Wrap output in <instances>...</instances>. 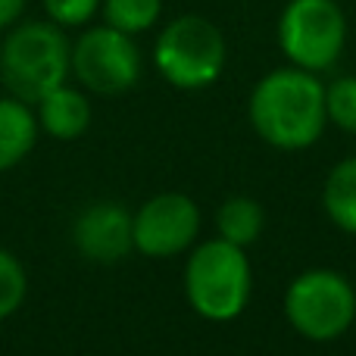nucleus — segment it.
<instances>
[{
	"label": "nucleus",
	"instance_id": "nucleus-1",
	"mask_svg": "<svg viewBox=\"0 0 356 356\" xmlns=\"http://www.w3.org/2000/svg\"><path fill=\"white\" fill-rule=\"evenodd\" d=\"M250 125L269 147L307 150L328 125L325 85L300 66L272 69L250 91Z\"/></svg>",
	"mask_w": 356,
	"mask_h": 356
},
{
	"label": "nucleus",
	"instance_id": "nucleus-2",
	"mask_svg": "<svg viewBox=\"0 0 356 356\" xmlns=\"http://www.w3.org/2000/svg\"><path fill=\"white\" fill-rule=\"evenodd\" d=\"M72 75V44L50 19L16 22L0 44V81L13 97L35 106Z\"/></svg>",
	"mask_w": 356,
	"mask_h": 356
},
{
	"label": "nucleus",
	"instance_id": "nucleus-3",
	"mask_svg": "<svg viewBox=\"0 0 356 356\" xmlns=\"http://www.w3.org/2000/svg\"><path fill=\"white\" fill-rule=\"evenodd\" d=\"M253 272L247 250L222 238H209L194 247L184 266V294L200 319L232 322L250 303Z\"/></svg>",
	"mask_w": 356,
	"mask_h": 356
},
{
	"label": "nucleus",
	"instance_id": "nucleus-4",
	"mask_svg": "<svg viewBox=\"0 0 356 356\" xmlns=\"http://www.w3.org/2000/svg\"><path fill=\"white\" fill-rule=\"evenodd\" d=\"M228 60V44L219 25L207 16L184 13L160 31L154 44V66L178 91L213 85Z\"/></svg>",
	"mask_w": 356,
	"mask_h": 356
},
{
	"label": "nucleus",
	"instance_id": "nucleus-5",
	"mask_svg": "<svg viewBox=\"0 0 356 356\" xmlns=\"http://www.w3.org/2000/svg\"><path fill=\"white\" fill-rule=\"evenodd\" d=\"M284 316L300 338L328 344L350 332L356 319V291L341 272L309 269L284 291Z\"/></svg>",
	"mask_w": 356,
	"mask_h": 356
},
{
	"label": "nucleus",
	"instance_id": "nucleus-6",
	"mask_svg": "<svg viewBox=\"0 0 356 356\" xmlns=\"http://www.w3.org/2000/svg\"><path fill=\"white\" fill-rule=\"evenodd\" d=\"M278 47L291 66L325 72L347 47V16L338 0H288L278 16Z\"/></svg>",
	"mask_w": 356,
	"mask_h": 356
},
{
	"label": "nucleus",
	"instance_id": "nucleus-7",
	"mask_svg": "<svg viewBox=\"0 0 356 356\" xmlns=\"http://www.w3.org/2000/svg\"><path fill=\"white\" fill-rule=\"evenodd\" d=\"M141 50L135 38L113 25H94L72 44V75L85 91L119 97L141 81Z\"/></svg>",
	"mask_w": 356,
	"mask_h": 356
},
{
	"label": "nucleus",
	"instance_id": "nucleus-8",
	"mask_svg": "<svg viewBox=\"0 0 356 356\" xmlns=\"http://www.w3.org/2000/svg\"><path fill=\"white\" fill-rule=\"evenodd\" d=\"M135 250L154 259H169L184 253L200 238V207L188 194L166 191L156 194L131 216Z\"/></svg>",
	"mask_w": 356,
	"mask_h": 356
},
{
	"label": "nucleus",
	"instance_id": "nucleus-9",
	"mask_svg": "<svg viewBox=\"0 0 356 356\" xmlns=\"http://www.w3.org/2000/svg\"><path fill=\"white\" fill-rule=\"evenodd\" d=\"M72 241L81 257L91 259V263H119L135 250L131 213L116 200L88 203L72 225Z\"/></svg>",
	"mask_w": 356,
	"mask_h": 356
},
{
	"label": "nucleus",
	"instance_id": "nucleus-10",
	"mask_svg": "<svg viewBox=\"0 0 356 356\" xmlns=\"http://www.w3.org/2000/svg\"><path fill=\"white\" fill-rule=\"evenodd\" d=\"M35 116H38L41 131H47L50 138H56V141H75L91 125V104H88L85 91L60 85L38 100Z\"/></svg>",
	"mask_w": 356,
	"mask_h": 356
},
{
	"label": "nucleus",
	"instance_id": "nucleus-11",
	"mask_svg": "<svg viewBox=\"0 0 356 356\" xmlns=\"http://www.w3.org/2000/svg\"><path fill=\"white\" fill-rule=\"evenodd\" d=\"M38 116L19 97H0V172L16 169L38 144Z\"/></svg>",
	"mask_w": 356,
	"mask_h": 356
},
{
	"label": "nucleus",
	"instance_id": "nucleus-12",
	"mask_svg": "<svg viewBox=\"0 0 356 356\" xmlns=\"http://www.w3.org/2000/svg\"><path fill=\"white\" fill-rule=\"evenodd\" d=\"M322 207L341 232L356 238V156H347L328 172L322 188Z\"/></svg>",
	"mask_w": 356,
	"mask_h": 356
},
{
	"label": "nucleus",
	"instance_id": "nucleus-13",
	"mask_svg": "<svg viewBox=\"0 0 356 356\" xmlns=\"http://www.w3.org/2000/svg\"><path fill=\"white\" fill-rule=\"evenodd\" d=\"M263 225H266V213L250 197H232V200H225L216 209V232H219V238L228 241V244L244 247V250L259 241Z\"/></svg>",
	"mask_w": 356,
	"mask_h": 356
},
{
	"label": "nucleus",
	"instance_id": "nucleus-14",
	"mask_svg": "<svg viewBox=\"0 0 356 356\" xmlns=\"http://www.w3.org/2000/svg\"><path fill=\"white\" fill-rule=\"evenodd\" d=\"M100 10H104L106 25H113V29L135 38V35H141V31H150L160 22L163 0H104Z\"/></svg>",
	"mask_w": 356,
	"mask_h": 356
},
{
	"label": "nucleus",
	"instance_id": "nucleus-15",
	"mask_svg": "<svg viewBox=\"0 0 356 356\" xmlns=\"http://www.w3.org/2000/svg\"><path fill=\"white\" fill-rule=\"evenodd\" d=\"M325 113L332 125L356 135V75H341L325 85Z\"/></svg>",
	"mask_w": 356,
	"mask_h": 356
},
{
	"label": "nucleus",
	"instance_id": "nucleus-16",
	"mask_svg": "<svg viewBox=\"0 0 356 356\" xmlns=\"http://www.w3.org/2000/svg\"><path fill=\"white\" fill-rule=\"evenodd\" d=\"M29 294V275L25 266L13 257L10 250L0 247V319H10Z\"/></svg>",
	"mask_w": 356,
	"mask_h": 356
},
{
	"label": "nucleus",
	"instance_id": "nucleus-17",
	"mask_svg": "<svg viewBox=\"0 0 356 356\" xmlns=\"http://www.w3.org/2000/svg\"><path fill=\"white\" fill-rule=\"evenodd\" d=\"M104 0H41L44 13L50 22H56L60 29H79L88 25L100 13Z\"/></svg>",
	"mask_w": 356,
	"mask_h": 356
},
{
	"label": "nucleus",
	"instance_id": "nucleus-18",
	"mask_svg": "<svg viewBox=\"0 0 356 356\" xmlns=\"http://www.w3.org/2000/svg\"><path fill=\"white\" fill-rule=\"evenodd\" d=\"M25 6H29V0H0V31L13 29L22 19Z\"/></svg>",
	"mask_w": 356,
	"mask_h": 356
}]
</instances>
